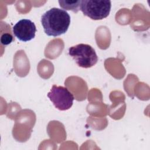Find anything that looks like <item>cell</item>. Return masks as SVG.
Wrapping results in <instances>:
<instances>
[{"label": "cell", "instance_id": "cell-7", "mask_svg": "<svg viewBox=\"0 0 150 150\" xmlns=\"http://www.w3.org/2000/svg\"><path fill=\"white\" fill-rule=\"evenodd\" d=\"M13 36L10 33H5L1 35V43L3 45H8L14 40Z\"/></svg>", "mask_w": 150, "mask_h": 150}, {"label": "cell", "instance_id": "cell-5", "mask_svg": "<svg viewBox=\"0 0 150 150\" xmlns=\"http://www.w3.org/2000/svg\"><path fill=\"white\" fill-rule=\"evenodd\" d=\"M36 28L35 23L29 19L19 21L13 28V33L19 40L28 42L35 37Z\"/></svg>", "mask_w": 150, "mask_h": 150}, {"label": "cell", "instance_id": "cell-2", "mask_svg": "<svg viewBox=\"0 0 150 150\" xmlns=\"http://www.w3.org/2000/svg\"><path fill=\"white\" fill-rule=\"evenodd\" d=\"M69 55L76 64L83 68H90L98 61V56L94 48L87 44L80 43L69 49Z\"/></svg>", "mask_w": 150, "mask_h": 150}, {"label": "cell", "instance_id": "cell-6", "mask_svg": "<svg viewBox=\"0 0 150 150\" xmlns=\"http://www.w3.org/2000/svg\"><path fill=\"white\" fill-rule=\"evenodd\" d=\"M60 6L64 10L71 11L74 13H77L80 10L81 1H59Z\"/></svg>", "mask_w": 150, "mask_h": 150}, {"label": "cell", "instance_id": "cell-4", "mask_svg": "<svg viewBox=\"0 0 150 150\" xmlns=\"http://www.w3.org/2000/svg\"><path fill=\"white\" fill-rule=\"evenodd\" d=\"M47 97L54 107L61 111L70 109L74 99L72 93L66 87L56 85L52 86Z\"/></svg>", "mask_w": 150, "mask_h": 150}, {"label": "cell", "instance_id": "cell-3", "mask_svg": "<svg viewBox=\"0 0 150 150\" xmlns=\"http://www.w3.org/2000/svg\"><path fill=\"white\" fill-rule=\"evenodd\" d=\"M111 2L109 0L81 1L80 11L93 20H102L107 18L111 10Z\"/></svg>", "mask_w": 150, "mask_h": 150}, {"label": "cell", "instance_id": "cell-1", "mask_svg": "<svg viewBox=\"0 0 150 150\" xmlns=\"http://www.w3.org/2000/svg\"><path fill=\"white\" fill-rule=\"evenodd\" d=\"M41 23L47 35L56 37L67 32L70 23V16L63 9L52 8L42 15Z\"/></svg>", "mask_w": 150, "mask_h": 150}]
</instances>
